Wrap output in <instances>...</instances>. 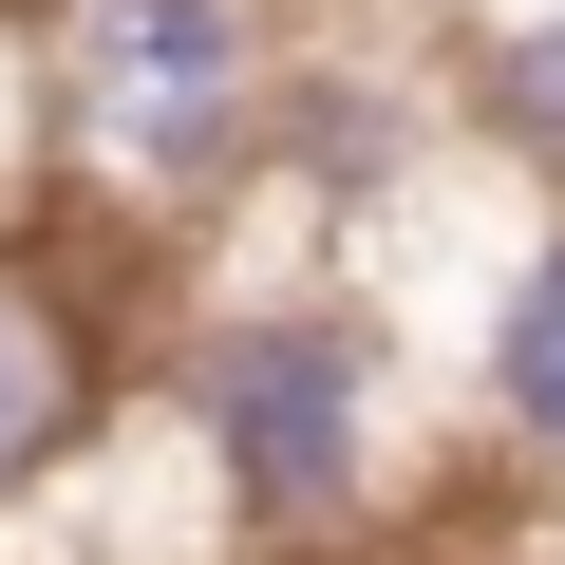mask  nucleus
<instances>
[{"label": "nucleus", "instance_id": "1", "mask_svg": "<svg viewBox=\"0 0 565 565\" xmlns=\"http://www.w3.org/2000/svg\"><path fill=\"white\" fill-rule=\"evenodd\" d=\"M151 415L226 527V565H340L415 509L434 471V377L359 264L302 282H189V321L151 359Z\"/></svg>", "mask_w": 565, "mask_h": 565}, {"label": "nucleus", "instance_id": "2", "mask_svg": "<svg viewBox=\"0 0 565 565\" xmlns=\"http://www.w3.org/2000/svg\"><path fill=\"white\" fill-rule=\"evenodd\" d=\"M302 0H39V170L95 226H226Z\"/></svg>", "mask_w": 565, "mask_h": 565}, {"label": "nucleus", "instance_id": "3", "mask_svg": "<svg viewBox=\"0 0 565 565\" xmlns=\"http://www.w3.org/2000/svg\"><path fill=\"white\" fill-rule=\"evenodd\" d=\"M114 415H132L114 302L76 282V245H57V207H39V226H0V527H20Z\"/></svg>", "mask_w": 565, "mask_h": 565}, {"label": "nucleus", "instance_id": "4", "mask_svg": "<svg viewBox=\"0 0 565 565\" xmlns=\"http://www.w3.org/2000/svg\"><path fill=\"white\" fill-rule=\"evenodd\" d=\"M452 415H471L527 490H565V207H527V189H509V226H490V264H471Z\"/></svg>", "mask_w": 565, "mask_h": 565}, {"label": "nucleus", "instance_id": "5", "mask_svg": "<svg viewBox=\"0 0 565 565\" xmlns=\"http://www.w3.org/2000/svg\"><path fill=\"white\" fill-rule=\"evenodd\" d=\"M452 151L509 170L527 207H565V0H471L452 20Z\"/></svg>", "mask_w": 565, "mask_h": 565}, {"label": "nucleus", "instance_id": "6", "mask_svg": "<svg viewBox=\"0 0 565 565\" xmlns=\"http://www.w3.org/2000/svg\"><path fill=\"white\" fill-rule=\"evenodd\" d=\"M57 207V170H39V20L0 0V226H39Z\"/></svg>", "mask_w": 565, "mask_h": 565}]
</instances>
